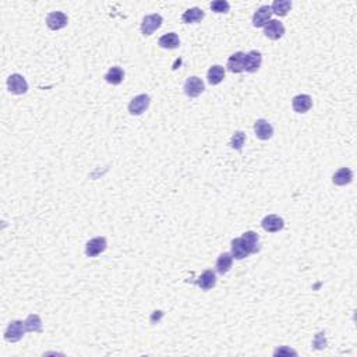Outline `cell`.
<instances>
[{
  "label": "cell",
  "mask_w": 357,
  "mask_h": 357,
  "mask_svg": "<svg viewBox=\"0 0 357 357\" xmlns=\"http://www.w3.org/2000/svg\"><path fill=\"white\" fill-rule=\"evenodd\" d=\"M27 332V328H25V321H12L9 324V327L6 328L5 331V339L7 342H12V343H16L19 342L20 339L23 338Z\"/></svg>",
  "instance_id": "obj_1"
},
{
  "label": "cell",
  "mask_w": 357,
  "mask_h": 357,
  "mask_svg": "<svg viewBox=\"0 0 357 357\" xmlns=\"http://www.w3.org/2000/svg\"><path fill=\"white\" fill-rule=\"evenodd\" d=\"M162 23H164V19H162V16L158 14V13L146 16V17L142 19V23H141V32H142V35H146V37L152 35L155 31L161 28Z\"/></svg>",
  "instance_id": "obj_2"
},
{
  "label": "cell",
  "mask_w": 357,
  "mask_h": 357,
  "mask_svg": "<svg viewBox=\"0 0 357 357\" xmlns=\"http://www.w3.org/2000/svg\"><path fill=\"white\" fill-rule=\"evenodd\" d=\"M150 103H151V98L148 97L147 94L137 95V97L131 99V102L128 103V112H130V115L133 116L142 115L148 109Z\"/></svg>",
  "instance_id": "obj_3"
},
{
  "label": "cell",
  "mask_w": 357,
  "mask_h": 357,
  "mask_svg": "<svg viewBox=\"0 0 357 357\" xmlns=\"http://www.w3.org/2000/svg\"><path fill=\"white\" fill-rule=\"evenodd\" d=\"M7 88L12 94L23 95V94L28 91V83L21 74H12L7 79Z\"/></svg>",
  "instance_id": "obj_4"
},
{
  "label": "cell",
  "mask_w": 357,
  "mask_h": 357,
  "mask_svg": "<svg viewBox=\"0 0 357 357\" xmlns=\"http://www.w3.org/2000/svg\"><path fill=\"white\" fill-rule=\"evenodd\" d=\"M205 90L204 81L198 77H188L184 83V94L188 98H197Z\"/></svg>",
  "instance_id": "obj_5"
},
{
  "label": "cell",
  "mask_w": 357,
  "mask_h": 357,
  "mask_svg": "<svg viewBox=\"0 0 357 357\" xmlns=\"http://www.w3.org/2000/svg\"><path fill=\"white\" fill-rule=\"evenodd\" d=\"M106 247H108V243L105 237H94L85 244V254L87 257H97L102 254Z\"/></svg>",
  "instance_id": "obj_6"
},
{
  "label": "cell",
  "mask_w": 357,
  "mask_h": 357,
  "mask_svg": "<svg viewBox=\"0 0 357 357\" xmlns=\"http://www.w3.org/2000/svg\"><path fill=\"white\" fill-rule=\"evenodd\" d=\"M240 242H242L244 248L248 251V254L258 253V250H260V237H258V235L255 232L248 230L246 233H243V236L240 237Z\"/></svg>",
  "instance_id": "obj_7"
},
{
  "label": "cell",
  "mask_w": 357,
  "mask_h": 357,
  "mask_svg": "<svg viewBox=\"0 0 357 357\" xmlns=\"http://www.w3.org/2000/svg\"><path fill=\"white\" fill-rule=\"evenodd\" d=\"M254 133L258 139H262V141L271 139L273 135L272 124L265 119H258L254 123Z\"/></svg>",
  "instance_id": "obj_8"
},
{
  "label": "cell",
  "mask_w": 357,
  "mask_h": 357,
  "mask_svg": "<svg viewBox=\"0 0 357 357\" xmlns=\"http://www.w3.org/2000/svg\"><path fill=\"white\" fill-rule=\"evenodd\" d=\"M262 63V55L258 50H251L248 52L244 57V72L247 73H255L258 72Z\"/></svg>",
  "instance_id": "obj_9"
},
{
  "label": "cell",
  "mask_w": 357,
  "mask_h": 357,
  "mask_svg": "<svg viewBox=\"0 0 357 357\" xmlns=\"http://www.w3.org/2000/svg\"><path fill=\"white\" fill-rule=\"evenodd\" d=\"M264 34L266 38L272 39V41H278L283 37L284 27L279 20H271L268 21V24L264 27Z\"/></svg>",
  "instance_id": "obj_10"
},
{
  "label": "cell",
  "mask_w": 357,
  "mask_h": 357,
  "mask_svg": "<svg viewBox=\"0 0 357 357\" xmlns=\"http://www.w3.org/2000/svg\"><path fill=\"white\" fill-rule=\"evenodd\" d=\"M68 23V19L64 13L61 12H52L49 13L46 17V25L52 31H59L61 28H64Z\"/></svg>",
  "instance_id": "obj_11"
},
{
  "label": "cell",
  "mask_w": 357,
  "mask_h": 357,
  "mask_svg": "<svg viewBox=\"0 0 357 357\" xmlns=\"http://www.w3.org/2000/svg\"><path fill=\"white\" fill-rule=\"evenodd\" d=\"M271 17H272L271 6H261L253 16V25L255 28H262L268 24V21H271Z\"/></svg>",
  "instance_id": "obj_12"
},
{
  "label": "cell",
  "mask_w": 357,
  "mask_h": 357,
  "mask_svg": "<svg viewBox=\"0 0 357 357\" xmlns=\"http://www.w3.org/2000/svg\"><path fill=\"white\" fill-rule=\"evenodd\" d=\"M261 226L262 229L265 232H269V233H276L279 230H282L284 228V222L283 219L278 217V215H268L265 218L262 219L261 222Z\"/></svg>",
  "instance_id": "obj_13"
},
{
  "label": "cell",
  "mask_w": 357,
  "mask_h": 357,
  "mask_svg": "<svg viewBox=\"0 0 357 357\" xmlns=\"http://www.w3.org/2000/svg\"><path fill=\"white\" fill-rule=\"evenodd\" d=\"M292 106L297 113H306L311 109L313 106V99L307 94H300L292 99Z\"/></svg>",
  "instance_id": "obj_14"
},
{
  "label": "cell",
  "mask_w": 357,
  "mask_h": 357,
  "mask_svg": "<svg viewBox=\"0 0 357 357\" xmlns=\"http://www.w3.org/2000/svg\"><path fill=\"white\" fill-rule=\"evenodd\" d=\"M244 57H246V53L243 52H236L230 56L228 60V70L230 73L239 74L244 72Z\"/></svg>",
  "instance_id": "obj_15"
},
{
  "label": "cell",
  "mask_w": 357,
  "mask_h": 357,
  "mask_svg": "<svg viewBox=\"0 0 357 357\" xmlns=\"http://www.w3.org/2000/svg\"><path fill=\"white\" fill-rule=\"evenodd\" d=\"M195 283L202 291H209L212 288H215V284H217V275L211 269H206L205 272L201 273V276L197 279Z\"/></svg>",
  "instance_id": "obj_16"
},
{
  "label": "cell",
  "mask_w": 357,
  "mask_h": 357,
  "mask_svg": "<svg viewBox=\"0 0 357 357\" xmlns=\"http://www.w3.org/2000/svg\"><path fill=\"white\" fill-rule=\"evenodd\" d=\"M204 17H205V13L198 7H193V9H188L183 13L182 21L184 24H197L201 20H204Z\"/></svg>",
  "instance_id": "obj_17"
},
{
  "label": "cell",
  "mask_w": 357,
  "mask_h": 357,
  "mask_svg": "<svg viewBox=\"0 0 357 357\" xmlns=\"http://www.w3.org/2000/svg\"><path fill=\"white\" fill-rule=\"evenodd\" d=\"M232 264H233V257L230 253H222L219 255L218 260H217V272L221 273V275H225L230 271L232 268Z\"/></svg>",
  "instance_id": "obj_18"
},
{
  "label": "cell",
  "mask_w": 357,
  "mask_h": 357,
  "mask_svg": "<svg viewBox=\"0 0 357 357\" xmlns=\"http://www.w3.org/2000/svg\"><path fill=\"white\" fill-rule=\"evenodd\" d=\"M353 180V172L349 168H340V169L333 175L332 182L336 186H346Z\"/></svg>",
  "instance_id": "obj_19"
},
{
  "label": "cell",
  "mask_w": 357,
  "mask_h": 357,
  "mask_svg": "<svg viewBox=\"0 0 357 357\" xmlns=\"http://www.w3.org/2000/svg\"><path fill=\"white\" fill-rule=\"evenodd\" d=\"M158 43H159L161 48L164 49H176L179 48V45H180V39H179L176 32H169V34H165V35L159 38Z\"/></svg>",
  "instance_id": "obj_20"
},
{
  "label": "cell",
  "mask_w": 357,
  "mask_h": 357,
  "mask_svg": "<svg viewBox=\"0 0 357 357\" xmlns=\"http://www.w3.org/2000/svg\"><path fill=\"white\" fill-rule=\"evenodd\" d=\"M105 80H106V83H109L112 85H119L124 80L123 68L119 66L110 67L109 70H108V73L105 74Z\"/></svg>",
  "instance_id": "obj_21"
},
{
  "label": "cell",
  "mask_w": 357,
  "mask_h": 357,
  "mask_svg": "<svg viewBox=\"0 0 357 357\" xmlns=\"http://www.w3.org/2000/svg\"><path fill=\"white\" fill-rule=\"evenodd\" d=\"M206 79H208V83H209L211 85L221 84L225 79V68L222 66H219V64L212 66L211 68L208 70V76H206Z\"/></svg>",
  "instance_id": "obj_22"
},
{
  "label": "cell",
  "mask_w": 357,
  "mask_h": 357,
  "mask_svg": "<svg viewBox=\"0 0 357 357\" xmlns=\"http://www.w3.org/2000/svg\"><path fill=\"white\" fill-rule=\"evenodd\" d=\"M292 6L293 5H292L291 0H275L272 6H271V10L279 17H284V16H288V13L291 12Z\"/></svg>",
  "instance_id": "obj_23"
},
{
  "label": "cell",
  "mask_w": 357,
  "mask_h": 357,
  "mask_svg": "<svg viewBox=\"0 0 357 357\" xmlns=\"http://www.w3.org/2000/svg\"><path fill=\"white\" fill-rule=\"evenodd\" d=\"M25 328L28 332H42V320L38 314H30L25 320Z\"/></svg>",
  "instance_id": "obj_24"
},
{
  "label": "cell",
  "mask_w": 357,
  "mask_h": 357,
  "mask_svg": "<svg viewBox=\"0 0 357 357\" xmlns=\"http://www.w3.org/2000/svg\"><path fill=\"white\" fill-rule=\"evenodd\" d=\"M232 257L233 258H236V260H243V258H246V257H248V251L244 248V246L242 244V242H240V237L239 239H235V240H232Z\"/></svg>",
  "instance_id": "obj_25"
},
{
  "label": "cell",
  "mask_w": 357,
  "mask_h": 357,
  "mask_svg": "<svg viewBox=\"0 0 357 357\" xmlns=\"http://www.w3.org/2000/svg\"><path fill=\"white\" fill-rule=\"evenodd\" d=\"M244 141H246V134L243 133V131H236V133L233 134V137H232L230 146H232V148L240 151L243 146H244Z\"/></svg>",
  "instance_id": "obj_26"
},
{
  "label": "cell",
  "mask_w": 357,
  "mask_h": 357,
  "mask_svg": "<svg viewBox=\"0 0 357 357\" xmlns=\"http://www.w3.org/2000/svg\"><path fill=\"white\" fill-rule=\"evenodd\" d=\"M209 7H211L212 12L215 13H228L230 9V5L226 0H215V2H212L211 5H209Z\"/></svg>",
  "instance_id": "obj_27"
},
{
  "label": "cell",
  "mask_w": 357,
  "mask_h": 357,
  "mask_svg": "<svg viewBox=\"0 0 357 357\" xmlns=\"http://www.w3.org/2000/svg\"><path fill=\"white\" fill-rule=\"evenodd\" d=\"M325 345H327V342H325V338H324V333H318V335L315 336L314 346L317 349H322V347H325Z\"/></svg>",
  "instance_id": "obj_28"
},
{
  "label": "cell",
  "mask_w": 357,
  "mask_h": 357,
  "mask_svg": "<svg viewBox=\"0 0 357 357\" xmlns=\"http://www.w3.org/2000/svg\"><path fill=\"white\" fill-rule=\"evenodd\" d=\"M273 354H275V356H278V354L279 356H280V354H295V356H296L297 353L295 350L289 349V347H284L283 346V347H280V349H276Z\"/></svg>",
  "instance_id": "obj_29"
}]
</instances>
